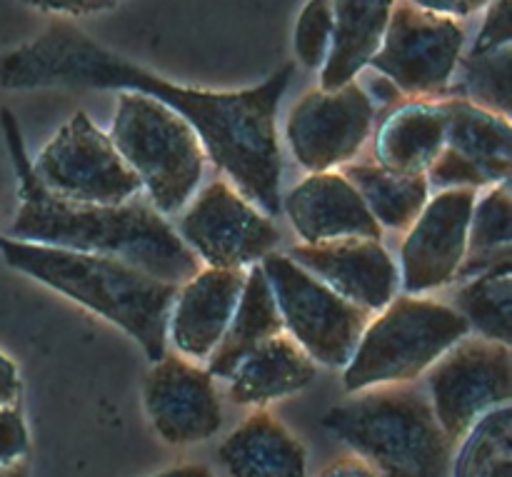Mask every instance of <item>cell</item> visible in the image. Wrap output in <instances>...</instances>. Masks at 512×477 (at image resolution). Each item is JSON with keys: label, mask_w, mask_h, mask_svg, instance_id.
Listing matches in <instances>:
<instances>
[{"label": "cell", "mask_w": 512, "mask_h": 477, "mask_svg": "<svg viewBox=\"0 0 512 477\" xmlns=\"http://www.w3.org/2000/svg\"><path fill=\"white\" fill-rule=\"evenodd\" d=\"M295 75L285 63L255 88H183L105 48L70 20H53L28 43L0 53V88L135 90L183 115L198 133L215 168L265 215L283 210V153L278 110Z\"/></svg>", "instance_id": "obj_1"}, {"label": "cell", "mask_w": 512, "mask_h": 477, "mask_svg": "<svg viewBox=\"0 0 512 477\" xmlns=\"http://www.w3.org/2000/svg\"><path fill=\"white\" fill-rule=\"evenodd\" d=\"M0 125L18 178V213L5 235L28 243L128 260L173 285L185 283L203 268L170 220L150 203H75L45 190L33 173L23 130L8 108L0 110Z\"/></svg>", "instance_id": "obj_2"}, {"label": "cell", "mask_w": 512, "mask_h": 477, "mask_svg": "<svg viewBox=\"0 0 512 477\" xmlns=\"http://www.w3.org/2000/svg\"><path fill=\"white\" fill-rule=\"evenodd\" d=\"M5 265L113 323L143 348L150 363L168 353V313L178 285L128 260L28 243L0 233Z\"/></svg>", "instance_id": "obj_3"}, {"label": "cell", "mask_w": 512, "mask_h": 477, "mask_svg": "<svg viewBox=\"0 0 512 477\" xmlns=\"http://www.w3.org/2000/svg\"><path fill=\"white\" fill-rule=\"evenodd\" d=\"M323 428L380 477L448 475L453 443L440 428L428 393L415 383L350 393L323 415Z\"/></svg>", "instance_id": "obj_4"}, {"label": "cell", "mask_w": 512, "mask_h": 477, "mask_svg": "<svg viewBox=\"0 0 512 477\" xmlns=\"http://www.w3.org/2000/svg\"><path fill=\"white\" fill-rule=\"evenodd\" d=\"M468 335L470 325L453 305L425 295H395L368 320L343 368L345 393L415 383Z\"/></svg>", "instance_id": "obj_5"}, {"label": "cell", "mask_w": 512, "mask_h": 477, "mask_svg": "<svg viewBox=\"0 0 512 477\" xmlns=\"http://www.w3.org/2000/svg\"><path fill=\"white\" fill-rule=\"evenodd\" d=\"M110 140L160 215H175L193 200L205 170V148L193 125L135 90H120Z\"/></svg>", "instance_id": "obj_6"}, {"label": "cell", "mask_w": 512, "mask_h": 477, "mask_svg": "<svg viewBox=\"0 0 512 477\" xmlns=\"http://www.w3.org/2000/svg\"><path fill=\"white\" fill-rule=\"evenodd\" d=\"M260 268L273 290L285 333L313 363L343 370L373 315L328 288L288 253L273 250L260 260Z\"/></svg>", "instance_id": "obj_7"}, {"label": "cell", "mask_w": 512, "mask_h": 477, "mask_svg": "<svg viewBox=\"0 0 512 477\" xmlns=\"http://www.w3.org/2000/svg\"><path fill=\"white\" fill-rule=\"evenodd\" d=\"M463 53L460 18L395 0L383 43L368 68L385 75L403 98H443Z\"/></svg>", "instance_id": "obj_8"}, {"label": "cell", "mask_w": 512, "mask_h": 477, "mask_svg": "<svg viewBox=\"0 0 512 477\" xmlns=\"http://www.w3.org/2000/svg\"><path fill=\"white\" fill-rule=\"evenodd\" d=\"M30 163L45 190L75 203L120 205L143 190L110 135L85 110L73 113Z\"/></svg>", "instance_id": "obj_9"}, {"label": "cell", "mask_w": 512, "mask_h": 477, "mask_svg": "<svg viewBox=\"0 0 512 477\" xmlns=\"http://www.w3.org/2000/svg\"><path fill=\"white\" fill-rule=\"evenodd\" d=\"M425 378L433 413L450 443L512 400V350L488 338H463L430 365Z\"/></svg>", "instance_id": "obj_10"}, {"label": "cell", "mask_w": 512, "mask_h": 477, "mask_svg": "<svg viewBox=\"0 0 512 477\" xmlns=\"http://www.w3.org/2000/svg\"><path fill=\"white\" fill-rule=\"evenodd\" d=\"M175 230L200 263L223 270L253 268L280 243L273 218L228 180L200 190Z\"/></svg>", "instance_id": "obj_11"}, {"label": "cell", "mask_w": 512, "mask_h": 477, "mask_svg": "<svg viewBox=\"0 0 512 477\" xmlns=\"http://www.w3.org/2000/svg\"><path fill=\"white\" fill-rule=\"evenodd\" d=\"M375 115L378 110L358 78L333 90H310L290 110L285 140L308 173L340 170L365 148Z\"/></svg>", "instance_id": "obj_12"}, {"label": "cell", "mask_w": 512, "mask_h": 477, "mask_svg": "<svg viewBox=\"0 0 512 477\" xmlns=\"http://www.w3.org/2000/svg\"><path fill=\"white\" fill-rule=\"evenodd\" d=\"M443 108L445 143L425 173L430 190H483L510 180V115L465 98H443Z\"/></svg>", "instance_id": "obj_13"}, {"label": "cell", "mask_w": 512, "mask_h": 477, "mask_svg": "<svg viewBox=\"0 0 512 477\" xmlns=\"http://www.w3.org/2000/svg\"><path fill=\"white\" fill-rule=\"evenodd\" d=\"M473 188L435 190L400 243L398 275L405 295H428L458 278L468 248Z\"/></svg>", "instance_id": "obj_14"}, {"label": "cell", "mask_w": 512, "mask_h": 477, "mask_svg": "<svg viewBox=\"0 0 512 477\" xmlns=\"http://www.w3.org/2000/svg\"><path fill=\"white\" fill-rule=\"evenodd\" d=\"M143 405L158 438L175 448L205 443L223 428L218 380L178 353L150 363Z\"/></svg>", "instance_id": "obj_15"}, {"label": "cell", "mask_w": 512, "mask_h": 477, "mask_svg": "<svg viewBox=\"0 0 512 477\" xmlns=\"http://www.w3.org/2000/svg\"><path fill=\"white\" fill-rule=\"evenodd\" d=\"M288 255L370 315L383 310L400 290L398 263L383 240L345 238L318 245L300 243L293 245Z\"/></svg>", "instance_id": "obj_16"}, {"label": "cell", "mask_w": 512, "mask_h": 477, "mask_svg": "<svg viewBox=\"0 0 512 477\" xmlns=\"http://www.w3.org/2000/svg\"><path fill=\"white\" fill-rule=\"evenodd\" d=\"M248 270L203 268L175 290L168 313V340L175 353L205 363L228 330Z\"/></svg>", "instance_id": "obj_17"}, {"label": "cell", "mask_w": 512, "mask_h": 477, "mask_svg": "<svg viewBox=\"0 0 512 477\" xmlns=\"http://www.w3.org/2000/svg\"><path fill=\"white\" fill-rule=\"evenodd\" d=\"M283 210L300 240L310 245L345 238L383 240L385 233L340 170L310 173L300 180L283 198Z\"/></svg>", "instance_id": "obj_18"}, {"label": "cell", "mask_w": 512, "mask_h": 477, "mask_svg": "<svg viewBox=\"0 0 512 477\" xmlns=\"http://www.w3.org/2000/svg\"><path fill=\"white\" fill-rule=\"evenodd\" d=\"M315 378L318 363H313L308 353L283 330L240 358L233 373L225 378V393L235 405L260 410L300 393L313 385Z\"/></svg>", "instance_id": "obj_19"}, {"label": "cell", "mask_w": 512, "mask_h": 477, "mask_svg": "<svg viewBox=\"0 0 512 477\" xmlns=\"http://www.w3.org/2000/svg\"><path fill=\"white\" fill-rule=\"evenodd\" d=\"M443 143V98H403L373 128V160L400 173L425 175Z\"/></svg>", "instance_id": "obj_20"}, {"label": "cell", "mask_w": 512, "mask_h": 477, "mask_svg": "<svg viewBox=\"0 0 512 477\" xmlns=\"http://www.w3.org/2000/svg\"><path fill=\"white\" fill-rule=\"evenodd\" d=\"M228 477H308L303 443L265 408L253 410L218 448Z\"/></svg>", "instance_id": "obj_21"}, {"label": "cell", "mask_w": 512, "mask_h": 477, "mask_svg": "<svg viewBox=\"0 0 512 477\" xmlns=\"http://www.w3.org/2000/svg\"><path fill=\"white\" fill-rule=\"evenodd\" d=\"M393 5L395 0H333V43L320 68V88H340L368 70Z\"/></svg>", "instance_id": "obj_22"}, {"label": "cell", "mask_w": 512, "mask_h": 477, "mask_svg": "<svg viewBox=\"0 0 512 477\" xmlns=\"http://www.w3.org/2000/svg\"><path fill=\"white\" fill-rule=\"evenodd\" d=\"M278 333H283V318L278 313L268 278H265L263 268L258 263L245 273L243 293H240L238 305H235L228 330H225L218 348L205 360L203 368L215 380L225 383V378L233 373V368L240 363L243 355H248L255 345Z\"/></svg>", "instance_id": "obj_23"}, {"label": "cell", "mask_w": 512, "mask_h": 477, "mask_svg": "<svg viewBox=\"0 0 512 477\" xmlns=\"http://www.w3.org/2000/svg\"><path fill=\"white\" fill-rule=\"evenodd\" d=\"M340 173L353 183L383 230H408L430 198V185L423 173H400L375 160H353L343 165Z\"/></svg>", "instance_id": "obj_24"}, {"label": "cell", "mask_w": 512, "mask_h": 477, "mask_svg": "<svg viewBox=\"0 0 512 477\" xmlns=\"http://www.w3.org/2000/svg\"><path fill=\"white\" fill-rule=\"evenodd\" d=\"M512 263L510 180L478 190L468 225V248L455 280H468L495 265Z\"/></svg>", "instance_id": "obj_25"}, {"label": "cell", "mask_w": 512, "mask_h": 477, "mask_svg": "<svg viewBox=\"0 0 512 477\" xmlns=\"http://www.w3.org/2000/svg\"><path fill=\"white\" fill-rule=\"evenodd\" d=\"M470 325V333L480 338L508 343L512 340V263L495 265L473 278L463 280L453 300Z\"/></svg>", "instance_id": "obj_26"}, {"label": "cell", "mask_w": 512, "mask_h": 477, "mask_svg": "<svg viewBox=\"0 0 512 477\" xmlns=\"http://www.w3.org/2000/svg\"><path fill=\"white\" fill-rule=\"evenodd\" d=\"M458 443L453 477H512L510 405L480 418Z\"/></svg>", "instance_id": "obj_27"}, {"label": "cell", "mask_w": 512, "mask_h": 477, "mask_svg": "<svg viewBox=\"0 0 512 477\" xmlns=\"http://www.w3.org/2000/svg\"><path fill=\"white\" fill-rule=\"evenodd\" d=\"M512 45L493 53H463L443 98H465L495 113L510 115Z\"/></svg>", "instance_id": "obj_28"}, {"label": "cell", "mask_w": 512, "mask_h": 477, "mask_svg": "<svg viewBox=\"0 0 512 477\" xmlns=\"http://www.w3.org/2000/svg\"><path fill=\"white\" fill-rule=\"evenodd\" d=\"M333 43V0H308L295 23V58L308 70L323 68Z\"/></svg>", "instance_id": "obj_29"}, {"label": "cell", "mask_w": 512, "mask_h": 477, "mask_svg": "<svg viewBox=\"0 0 512 477\" xmlns=\"http://www.w3.org/2000/svg\"><path fill=\"white\" fill-rule=\"evenodd\" d=\"M512 0H490L485 5V18L480 25L478 35H475L473 45L468 53H493V50L508 48L512 45V15H510Z\"/></svg>", "instance_id": "obj_30"}, {"label": "cell", "mask_w": 512, "mask_h": 477, "mask_svg": "<svg viewBox=\"0 0 512 477\" xmlns=\"http://www.w3.org/2000/svg\"><path fill=\"white\" fill-rule=\"evenodd\" d=\"M30 460V435L20 405L0 408V468Z\"/></svg>", "instance_id": "obj_31"}, {"label": "cell", "mask_w": 512, "mask_h": 477, "mask_svg": "<svg viewBox=\"0 0 512 477\" xmlns=\"http://www.w3.org/2000/svg\"><path fill=\"white\" fill-rule=\"evenodd\" d=\"M20 3L30 5L35 10H43L50 15H68V18H78V15L100 13V10H110L120 3V0H20Z\"/></svg>", "instance_id": "obj_32"}, {"label": "cell", "mask_w": 512, "mask_h": 477, "mask_svg": "<svg viewBox=\"0 0 512 477\" xmlns=\"http://www.w3.org/2000/svg\"><path fill=\"white\" fill-rule=\"evenodd\" d=\"M20 395H23V380H20L18 365L13 358L0 353V408L20 405Z\"/></svg>", "instance_id": "obj_33"}, {"label": "cell", "mask_w": 512, "mask_h": 477, "mask_svg": "<svg viewBox=\"0 0 512 477\" xmlns=\"http://www.w3.org/2000/svg\"><path fill=\"white\" fill-rule=\"evenodd\" d=\"M315 477H380V475L375 473L365 460H360L358 455L348 453L335 458L333 463L323 465Z\"/></svg>", "instance_id": "obj_34"}, {"label": "cell", "mask_w": 512, "mask_h": 477, "mask_svg": "<svg viewBox=\"0 0 512 477\" xmlns=\"http://www.w3.org/2000/svg\"><path fill=\"white\" fill-rule=\"evenodd\" d=\"M408 3L418 5V8L430 10V13L450 15V18H468V10H465L463 0H408Z\"/></svg>", "instance_id": "obj_35"}, {"label": "cell", "mask_w": 512, "mask_h": 477, "mask_svg": "<svg viewBox=\"0 0 512 477\" xmlns=\"http://www.w3.org/2000/svg\"><path fill=\"white\" fill-rule=\"evenodd\" d=\"M150 477H215L213 470L205 468V465H180V468L163 470V473H155Z\"/></svg>", "instance_id": "obj_36"}, {"label": "cell", "mask_w": 512, "mask_h": 477, "mask_svg": "<svg viewBox=\"0 0 512 477\" xmlns=\"http://www.w3.org/2000/svg\"><path fill=\"white\" fill-rule=\"evenodd\" d=\"M0 477H30V460L5 465V468H0Z\"/></svg>", "instance_id": "obj_37"}, {"label": "cell", "mask_w": 512, "mask_h": 477, "mask_svg": "<svg viewBox=\"0 0 512 477\" xmlns=\"http://www.w3.org/2000/svg\"><path fill=\"white\" fill-rule=\"evenodd\" d=\"M463 3H465V10H468V15H473L478 13V10H483L490 0H463Z\"/></svg>", "instance_id": "obj_38"}]
</instances>
